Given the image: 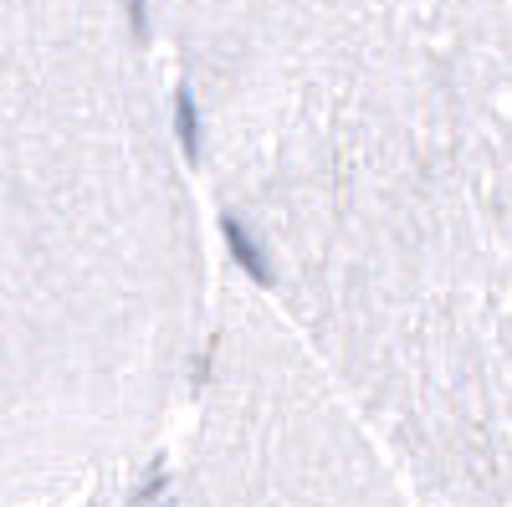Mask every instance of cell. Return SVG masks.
Wrapping results in <instances>:
<instances>
[{
  "instance_id": "1",
  "label": "cell",
  "mask_w": 512,
  "mask_h": 507,
  "mask_svg": "<svg viewBox=\"0 0 512 507\" xmlns=\"http://www.w3.org/2000/svg\"><path fill=\"white\" fill-rule=\"evenodd\" d=\"M221 236H226V246H231V257H236V267L251 277V282H262V287H272V262H267V251L256 246V236L236 221V216H221Z\"/></svg>"
},
{
  "instance_id": "2",
  "label": "cell",
  "mask_w": 512,
  "mask_h": 507,
  "mask_svg": "<svg viewBox=\"0 0 512 507\" xmlns=\"http://www.w3.org/2000/svg\"><path fill=\"white\" fill-rule=\"evenodd\" d=\"M175 139H180L185 159L195 164L200 159V108H195V93L190 88L175 93Z\"/></svg>"
},
{
  "instance_id": "3",
  "label": "cell",
  "mask_w": 512,
  "mask_h": 507,
  "mask_svg": "<svg viewBox=\"0 0 512 507\" xmlns=\"http://www.w3.org/2000/svg\"><path fill=\"white\" fill-rule=\"evenodd\" d=\"M123 11H128V31H134V41L144 47V41H149V11H144V0H123Z\"/></svg>"
}]
</instances>
